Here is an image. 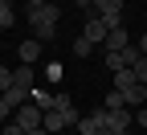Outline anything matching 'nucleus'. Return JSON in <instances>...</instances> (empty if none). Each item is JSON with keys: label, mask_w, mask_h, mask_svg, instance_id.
<instances>
[{"label": "nucleus", "mask_w": 147, "mask_h": 135, "mask_svg": "<svg viewBox=\"0 0 147 135\" xmlns=\"http://www.w3.org/2000/svg\"><path fill=\"white\" fill-rule=\"evenodd\" d=\"M57 21H61V4H29V25L41 45L57 37Z\"/></svg>", "instance_id": "f257e3e1"}, {"label": "nucleus", "mask_w": 147, "mask_h": 135, "mask_svg": "<svg viewBox=\"0 0 147 135\" xmlns=\"http://www.w3.org/2000/svg\"><path fill=\"white\" fill-rule=\"evenodd\" d=\"M90 119L98 123V131H115V135H131V127H135V115L127 111V107H123V111H106V107H98Z\"/></svg>", "instance_id": "f03ea898"}, {"label": "nucleus", "mask_w": 147, "mask_h": 135, "mask_svg": "<svg viewBox=\"0 0 147 135\" xmlns=\"http://www.w3.org/2000/svg\"><path fill=\"white\" fill-rule=\"evenodd\" d=\"M90 8L106 21V29H119L123 25V0H90Z\"/></svg>", "instance_id": "7ed1b4c3"}, {"label": "nucleus", "mask_w": 147, "mask_h": 135, "mask_svg": "<svg viewBox=\"0 0 147 135\" xmlns=\"http://www.w3.org/2000/svg\"><path fill=\"white\" fill-rule=\"evenodd\" d=\"M135 62H139V49H135V45H127V49H106V70H110V74L131 70Z\"/></svg>", "instance_id": "20e7f679"}, {"label": "nucleus", "mask_w": 147, "mask_h": 135, "mask_svg": "<svg viewBox=\"0 0 147 135\" xmlns=\"http://www.w3.org/2000/svg\"><path fill=\"white\" fill-rule=\"evenodd\" d=\"M106 21H102V16L94 12V8H86V29H82V37H86V41L90 45H106Z\"/></svg>", "instance_id": "39448f33"}, {"label": "nucleus", "mask_w": 147, "mask_h": 135, "mask_svg": "<svg viewBox=\"0 0 147 135\" xmlns=\"http://www.w3.org/2000/svg\"><path fill=\"white\" fill-rule=\"evenodd\" d=\"M41 115H45V111H37L33 102H25V107L12 111V123H21L25 131H37V127H41Z\"/></svg>", "instance_id": "423d86ee"}, {"label": "nucleus", "mask_w": 147, "mask_h": 135, "mask_svg": "<svg viewBox=\"0 0 147 135\" xmlns=\"http://www.w3.org/2000/svg\"><path fill=\"white\" fill-rule=\"evenodd\" d=\"M16 57H21V66H33L37 57H41V41H37V37H29V41H21V49H16Z\"/></svg>", "instance_id": "0eeeda50"}, {"label": "nucleus", "mask_w": 147, "mask_h": 135, "mask_svg": "<svg viewBox=\"0 0 147 135\" xmlns=\"http://www.w3.org/2000/svg\"><path fill=\"white\" fill-rule=\"evenodd\" d=\"M12 86L33 90V86H37V70H33V66H16V70H12Z\"/></svg>", "instance_id": "6e6552de"}, {"label": "nucleus", "mask_w": 147, "mask_h": 135, "mask_svg": "<svg viewBox=\"0 0 147 135\" xmlns=\"http://www.w3.org/2000/svg\"><path fill=\"white\" fill-rule=\"evenodd\" d=\"M123 102H127V107H147V86H143V82L127 86V90H123Z\"/></svg>", "instance_id": "1a4fd4ad"}, {"label": "nucleus", "mask_w": 147, "mask_h": 135, "mask_svg": "<svg viewBox=\"0 0 147 135\" xmlns=\"http://www.w3.org/2000/svg\"><path fill=\"white\" fill-rule=\"evenodd\" d=\"M127 45H131V33H127L123 25H119V29H110V33H106V49H127Z\"/></svg>", "instance_id": "9d476101"}, {"label": "nucleus", "mask_w": 147, "mask_h": 135, "mask_svg": "<svg viewBox=\"0 0 147 135\" xmlns=\"http://www.w3.org/2000/svg\"><path fill=\"white\" fill-rule=\"evenodd\" d=\"M29 102H33L37 111H53V94L41 90V86H33V90H29Z\"/></svg>", "instance_id": "9b49d317"}, {"label": "nucleus", "mask_w": 147, "mask_h": 135, "mask_svg": "<svg viewBox=\"0 0 147 135\" xmlns=\"http://www.w3.org/2000/svg\"><path fill=\"white\" fill-rule=\"evenodd\" d=\"M53 111H61V115H78V107H74V98L65 90H53Z\"/></svg>", "instance_id": "f8f14e48"}, {"label": "nucleus", "mask_w": 147, "mask_h": 135, "mask_svg": "<svg viewBox=\"0 0 147 135\" xmlns=\"http://www.w3.org/2000/svg\"><path fill=\"white\" fill-rule=\"evenodd\" d=\"M4 102H8L12 111H16V107H25V102H29V90H21V86H8V90H4Z\"/></svg>", "instance_id": "ddd939ff"}, {"label": "nucleus", "mask_w": 147, "mask_h": 135, "mask_svg": "<svg viewBox=\"0 0 147 135\" xmlns=\"http://www.w3.org/2000/svg\"><path fill=\"white\" fill-rule=\"evenodd\" d=\"M135 82H139V78H135V70H119V74H115V90H119V94H123L127 86H135Z\"/></svg>", "instance_id": "4468645a"}, {"label": "nucleus", "mask_w": 147, "mask_h": 135, "mask_svg": "<svg viewBox=\"0 0 147 135\" xmlns=\"http://www.w3.org/2000/svg\"><path fill=\"white\" fill-rule=\"evenodd\" d=\"M4 29H12V4L0 0V33H4Z\"/></svg>", "instance_id": "2eb2a0df"}, {"label": "nucleus", "mask_w": 147, "mask_h": 135, "mask_svg": "<svg viewBox=\"0 0 147 135\" xmlns=\"http://www.w3.org/2000/svg\"><path fill=\"white\" fill-rule=\"evenodd\" d=\"M90 53H94V45L86 37H74V57H90Z\"/></svg>", "instance_id": "dca6fc26"}, {"label": "nucleus", "mask_w": 147, "mask_h": 135, "mask_svg": "<svg viewBox=\"0 0 147 135\" xmlns=\"http://www.w3.org/2000/svg\"><path fill=\"white\" fill-rule=\"evenodd\" d=\"M74 131H78V135H98V123L86 115V119H78V127H74Z\"/></svg>", "instance_id": "f3484780"}, {"label": "nucleus", "mask_w": 147, "mask_h": 135, "mask_svg": "<svg viewBox=\"0 0 147 135\" xmlns=\"http://www.w3.org/2000/svg\"><path fill=\"white\" fill-rule=\"evenodd\" d=\"M102 107H106V111H123L127 102H123V94H119V90H110V94H106V102H102Z\"/></svg>", "instance_id": "a211bd4d"}, {"label": "nucleus", "mask_w": 147, "mask_h": 135, "mask_svg": "<svg viewBox=\"0 0 147 135\" xmlns=\"http://www.w3.org/2000/svg\"><path fill=\"white\" fill-rule=\"evenodd\" d=\"M131 70H135V78H139V82L147 86V53H139V62H135Z\"/></svg>", "instance_id": "6ab92c4d"}, {"label": "nucleus", "mask_w": 147, "mask_h": 135, "mask_svg": "<svg viewBox=\"0 0 147 135\" xmlns=\"http://www.w3.org/2000/svg\"><path fill=\"white\" fill-rule=\"evenodd\" d=\"M61 74H65L61 62H49V66H45V78H49V82H61Z\"/></svg>", "instance_id": "aec40b11"}, {"label": "nucleus", "mask_w": 147, "mask_h": 135, "mask_svg": "<svg viewBox=\"0 0 147 135\" xmlns=\"http://www.w3.org/2000/svg\"><path fill=\"white\" fill-rule=\"evenodd\" d=\"M8 86H12V70H8V66H0V94H4Z\"/></svg>", "instance_id": "412c9836"}, {"label": "nucleus", "mask_w": 147, "mask_h": 135, "mask_svg": "<svg viewBox=\"0 0 147 135\" xmlns=\"http://www.w3.org/2000/svg\"><path fill=\"white\" fill-rule=\"evenodd\" d=\"M4 135H29V131H25L21 123H12V119H8V123H4Z\"/></svg>", "instance_id": "4be33fe9"}, {"label": "nucleus", "mask_w": 147, "mask_h": 135, "mask_svg": "<svg viewBox=\"0 0 147 135\" xmlns=\"http://www.w3.org/2000/svg\"><path fill=\"white\" fill-rule=\"evenodd\" d=\"M8 115H12V107L4 102V94H0V123H8Z\"/></svg>", "instance_id": "5701e85b"}, {"label": "nucleus", "mask_w": 147, "mask_h": 135, "mask_svg": "<svg viewBox=\"0 0 147 135\" xmlns=\"http://www.w3.org/2000/svg\"><path fill=\"white\" fill-rule=\"evenodd\" d=\"M135 123H139V127H147V107H139V111H135Z\"/></svg>", "instance_id": "b1692460"}, {"label": "nucleus", "mask_w": 147, "mask_h": 135, "mask_svg": "<svg viewBox=\"0 0 147 135\" xmlns=\"http://www.w3.org/2000/svg\"><path fill=\"white\" fill-rule=\"evenodd\" d=\"M135 49H139V53H147V33L139 37V45H135Z\"/></svg>", "instance_id": "393cba45"}, {"label": "nucleus", "mask_w": 147, "mask_h": 135, "mask_svg": "<svg viewBox=\"0 0 147 135\" xmlns=\"http://www.w3.org/2000/svg\"><path fill=\"white\" fill-rule=\"evenodd\" d=\"M69 4H78V8H90V0H69Z\"/></svg>", "instance_id": "a878e982"}, {"label": "nucleus", "mask_w": 147, "mask_h": 135, "mask_svg": "<svg viewBox=\"0 0 147 135\" xmlns=\"http://www.w3.org/2000/svg\"><path fill=\"white\" fill-rule=\"evenodd\" d=\"M29 4H49V0H29Z\"/></svg>", "instance_id": "bb28decb"}, {"label": "nucleus", "mask_w": 147, "mask_h": 135, "mask_svg": "<svg viewBox=\"0 0 147 135\" xmlns=\"http://www.w3.org/2000/svg\"><path fill=\"white\" fill-rule=\"evenodd\" d=\"M0 135H4V123H0Z\"/></svg>", "instance_id": "cd10ccee"}, {"label": "nucleus", "mask_w": 147, "mask_h": 135, "mask_svg": "<svg viewBox=\"0 0 147 135\" xmlns=\"http://www.w3.org/2000/svg\"><path fill=\"white\" fill-rule=\"evenodd\" d=\"M8 4H12V0H8Z\"/></svg>", "instance_id": "c85d7f7f"}]
</instances>
